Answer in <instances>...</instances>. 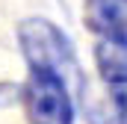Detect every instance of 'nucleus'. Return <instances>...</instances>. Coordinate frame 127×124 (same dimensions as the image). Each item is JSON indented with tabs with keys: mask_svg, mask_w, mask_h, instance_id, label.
<instances>
[{
	"mask_svg": "<svg viewBox=\"0 0 127 124\" xmlns=\"http://www.w3.org/2000/svg\"><path fill=\"white\" fill-rule=\"evenodd\" d=\"M86 24L103 38H127V0H86Z\"/></svg>",
	"mask_w": 127,
	"mask_h": 124,
	"instance_id": "7ed1b4c3",
	"label": "nucleus"
},
{
	"mask_svg": "<svg viewBox=\"0 0 127 124\" xmlns=\"http://www.w3.org/2000/svg\"><path fill=\"white\" fill-rule=\"evenodd\" d=\"M95 62L112 89L127 86V38H100L95 44Z\"/></svg>",
	"mask_w": 127,
	"mask_h": 124,
	"instance_id": "20e7f679",
	"label": "nucleus"
},
{
	"mask_svg": "<svg viewBox=\"0 0 127 124\" xmlns=\"http://www.w3.org/2000/svg\"><path fill=\"white\" fill-rule=\"evenodd\" d=\"M24 109L30 124H71L74 97L68 83L56 71L30 68V80L24 86Z\"/></svg>",
	"mask_w": 127,
	"mask_h": 124,
	"instance_id": "f03ea898",
	"label": "nucleus"
},
{
	"mask_svg": "<svg viewBox=\"0 0 127 124\" xmlns=\"http://www.w3.org/2000/svg\"><path fill=\"white\" fill-rule=\"evenodd\" d=\"M112 103H115V118H118V124H127V86H115Z\"/></svg>",
	"mask_w": 127,
	"mask_h": 124,
	"instance_id": "39448f33",
	"label": "nucleus"
},
{
	"mask_svg": "<svg viewBox=\"0 0 127 124\" xmlns=\"http://www.w3.org/2000/svg\"><path fill=\"white\" fill-rule=\"evenodd\" d=\"M18 44L30 68H47L56 71L65 83H71L77 92L83 89V77L77 68L74 47L56 24L44 18H24L18 24Z\"/></svg>",
	"mask_w": 127,
	"mask_h": 124,
	"instance_id": "f257e3e1",
	"label": "nucleus"
}]
</instances>
